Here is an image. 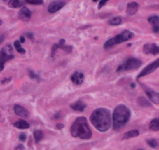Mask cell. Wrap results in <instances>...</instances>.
Returning <instances> with one entry per match:
<instances>
[{
	"label": "cell",
	"instance_id": "1",
	"mask_svg": "<svg viewBox=\"0 0 159 150\" xmlns=\"http://www.w3.org/2000/svg\"><path fill=\"white\" fill-rule=\"evenodd\" d=\"M90 120L94 127L99 132H106L111 125L110 113L106 108H99L93 111Z\"/></svg>",
	"mask_w": 159,
	"mask_h": 150
},
{
	"label": "cell",
	"instance_id": "2",
	"mask_svg": "<svg viewBox=\"0 0 159 150\" xmlns=\"http://www.w3.org/2000/svg\"><path fill=\"white\" fill-rule=\"evenodd\" d=\"M71 134L75 138L89 139L92 137V131L89 128L86 118H78L71 127Z\"/></svg>",
	"mask_w": 159,
	"mask_h": 150
},
{
	"label": "cell",
	"instance_id": "3",
	"mask_svg": "<svg viewBox=\"0 0 159 150\" xmlns=\"http://www.w3.org/2000/svg\"><path fill=\"white\" fill-rule=\"evenodd\" d=\"M130 111L125 105H119L114 110L113 114V126L114 130H120L129 121Z\"/></svg>",
	"mask_w": 159,
	"mask_h": 150
},
{
	"label": "cell",
	"instance_id": "4",
	"mask_svg": "<svg viewBox=\"0 0 159 150\" xmlns=\"http://www.w3.org/2000/svg\"><path fill=\"white\" fill-rule=\"evenodd\" d=\"M134 37V34L130 31L128 30H125L120 34L116 35V37H114L113 38L108 40L106 43H105L104 48L105 49H109L112 47H113L114 45L118 44H121L123 42L127 41L130 39H131L132 37Z\"/></svg>",
	"mask_w": 159,
	"mask_h": 150
},
{
	"label": "cell",
	"instance_id": "5",
	"mask_svg": "<svg viewBox=\"0 0 159 150\" xmlns=\"http://www.w3.org/2000/svg\"><path fill=\"white\" fill-rule=\"evenodd\" d=\"M14 58L13 47L10 44H6L2 48L0 51V72L4 68V64L8 61Z\"/></svg>",
	"mask_w": 159,
	"mask_h": 150
},
{
	"label": "cell",
	"instance_id": "6",
	"mask_svg": "<svg viewBox=\"0 0 159 150\" xmlns=\"http://www.w3.org/2000/svg\"><path fill=\"white\" fill-rule=\"evenodd\" d=\"M142 65V62L135 58H130L124 62L119 66L117 72H123V71H129V70L137 69Z\"/></svg>",
	"mask_w": 159,
	"mask_h": 150
},
{
	"label": "cell",
	"instance_id": "7",
	"mask_svg": "<svg viewBox=\"0 0 159 150\" xmlns=\"http://www.w3.org/2000/svg\"><path fill=\"white\" fill-rule=\"evenodd\" d=\"M158 66H159V60L158 59V60H156L155 62H152L149 65H148L147 67L144 68V69L141 71V73L138 75L137 79L141 78V77H143V76H147V75L150 74V73H151V72H155V70L157 69L158 68Z\"/></svg>",
	"mask_w": 159,
	"mask_h": 150
},
{
	"label": "cell",
	"instance_id": "8",
	"mask_svg": "<svg viewBox=\"0 0 159 150\" xmlns=\"http://www.w3.org/2000/svg\"><path fill=\"white\" fill-rule=\"evenodd\" d=\"M143 51L144 54H151L155 55L159 53V48L156 44H146L144 45Z\"/></svg>",
	"mask_w": 159,
	"mask_h": 150
},
{
	"label": "cell",
	"instance_id": "9",
	"mask_svg": "<svg viewBox=\"0 0 159 150\" xmlns=\"http://www.w3.org/2000/svg\"><path fill=\"white\" fill-rule=\"evenodd\" d=\"M65 5V2L63 1H55L51 2L48 6V11L50 13H55L61 9H62Z\"/></svg>",
	"mask_w": 159,
	"mask_h": 150
},
{
	"label": "cell",
	"instance_id": "10",
	"mask_svg": "<svg viewBox=\"0 0 159 150\" xmlns=\"http://www.w3.org/2000/svg\"><path fill=\"white\" fill-rule=\"evenodd\" d=\"M19 18L23 21H29L31 18V12L27 7H23L18 13Z\"/></svg>",
	"mask_w": 159,
	"mask_h": 150
},
{
	"label": "cell",
	"instance_id": "11",
	"mask_svg": "<svg viewBox=\"0 0 159 150\" xmlns=\"http://www.w3.org/2000/svg\"><path fill=\"white\" fill-rule=\"evenodd\" d=\"M14 111H15V114L16 115L20 116L21 118H27L30 116V112L20 105H15L14 106Z\"/></svg>",
	"mask_w": 159,
	"mask_h": 150
},
{
	"label": "cell",
	"instance_id": "12",
	"mask_svg": "<svg viewBox=\"0 0 159 150\" xmlns=\"http://www.w3.org/2000/svg\"><path fill=\"white\" fill-rule=\"evenodd\" d=\"M71 79L75 85H81L84 81V75L81 72H75L71 77Z\"/></svg>",
	"mask_w": 159,
	"mask_h": 150
},
{
	"label": "cell",
	"instance_id": "13",
	"mask_svg": "<svg viewBox=\"0 0 159 150\" xmlns=\"http://www.w3.org/2000/svg\"><path fill=\"white\" fill-rule=\"evenodd\" d=\"M146 94L148 97L149 100L155 103V104H158L159 103V93L157 92H155V91H152V90H145Z\"/></svg>",
	"mask_w": 159,
	"mask_h": 150
},
{
	"label": "cell",
	"instance_id": "14",
	"mask_svg": "<svg viewBox=\"0 0 159 150\" xmlns=\"http://www.w3.org/2000/svg\"><path fill=\"white\" fill-rule=\"evenodd\" d=\"M139 5L135 2H130L129 4L127 5V13L129 15V16H133L134 14L136 13L137 10H138Z\"/></svg>",
	"mask_w": 159,
	"mask_h": 150
},
{
	"label": "cell",
	"instance_id": "15",
	"mask_svg": "<svg viewBox=\"0 0 159 150\" xmlns=\"http://www.w3.org/2000/svg\"><path fill=\"white\" fill-rule=\"evenodd\" d=\"M148 22L152 25V30L155 33H158L159 30V18L157 16H151L148 18Z\"/></svg>",
	"mask_w": 159,
	"mask_h": 150
},
{
	"label": "cell",
	"instance_id": "16",
	"mask_svg": "<svg viewBox=\"0 0 159 150\" xmlns=\"http://www.w3.org/2000/svg\"><path fill=\"white\" fill-rule=\"evenodd\" d=\"M71 107L72 109H74L75 111H79V112H82L84 111L85 107H86V105L83 103L81 100H78V101L75 102L73 104L71 105Z\"/></svg>",
	"mask_w": 159,
	"mask_h": 150
},
{
	"label": "cell",
	"instance_id": "17",
	"mask_svg": "<svg viewBox=\"0 0 159 150\" xmlns=\"http://www.w3.org/2000/svg\"><path fill=\"white\" fill-rule=\"evenodd\" d=\"M13 125L17 128H20V129H27V128H30V125L24 120L19 121L17 122L14 123Z\"/></svg>",
	"mask_w": 159,
	"mask_h": 150
},
{
	"label": "cell",
	"instance_id": "18",
	"mask_svg": "<svg viewBox=\"0 0 159 150\" xmlns=\"http://www.w3.org/2000/svg\"><path fill=\"white\" fill-rule=\"evenodd\" d=\"M139 135V132L137 130H131L129 132H126L125 134L123 135V139H131V138H135Z\"/></svg>",
	"mask_w": 159,
	"mask_h": 150
},
{
	"label": "cell",
	"instance_id": "19",
	"mask_svg": "<svg viewBox=\"0 0 159 150\" xmlns=\"http://www.w3.org/2000/svg\"><path fill=\"white\" fill-rule=\"evenodd\" d=\"M137 104L141 107H148L151 106V104L150 102L143 97L137 98Z\"/></svg>",
	"mask_w": 159,
	"mask_h": 150
},
{
	"label": "cell",
	"instance_id": "20",
	"mask_svg": "<svg viewBox=\"0 0 159 150\" xmlns=\"http://www.w3.org/2000/svg\"><path fill=\"white\" fill-rule=\"evenodd\" d=\"M149 128L153 132H158L159 130V121L158 118H155L151 121L149 125Z\"/></svg>",
	"mask_w": 159,
	"mask_h": 150
},
{
	"label": "cell",
	"instance_id": "21",
	"mask_svg": "<svg viewBox=\"0 0 159 150\" xmlns=\"http://www.w3.org/2000/svg\"><path fill=\"white\" fill-rule=\"evenodd\" d=\"M34 139H35V142H36V143H38L39 142L43 139V132L41 131V130H34Z\"/></svg>",
	"mask_w": 159,
	"mask_h": 150
},
{
	"label": "cell",
	"instance_id": "22",
	"mask_svg": "<svg viewBox=\"0 0 159 150\" xmlns=\"http://www.w3.org/2000/svg\"><path fill=\"white\" fill-rule=\"evenodd\" d=\"M122 23V19L120 16H116L113 18L110 19L109 20V24L112 26H117L120 25Z\"/></svg>",
	"mask_w": 159,
	"mask_h": 150
},
{
	"label": "cell",
	"instance_id": "23",
	"mask_svg": "<svg viewBox=\"0 0 159 150\" xmlns=\"http://www.w3.org/2000/svg\"><path fill=\"white\" fill-rule=\"evenodd\" d=\"M14 46L16 48V51H18L19 53L20 54H25L26 51L25 49H23L22 47H21V43L19 41H16L14 42Z\"/></svg>",
	"mask_w": 159,
	"mask_h": 150
},
{
	"label": "cell",
	"instance_id": "24",
	"mask_svg": "<svg viewBox=\"0 0 159 150\" xmlns=\"http://www.w3.org/2000/svg\"><path fill=\"white\" fill-rule=\"evenodd\" d=\"M9 7L11 8H16L19 6L20 5V1L19 0H9V3H8Z\"/></svg>",
	"mask_w": 159,
	"mask_h": 150
},
{
	"label": "cell",
	"instance_id": "25",
	"mask_svg": "<svg viewBox=\"0 0 159 150\" xmlns=\"http://www.w3.org/2000/svg\"><path fill=\"white\" fill-rule=\"evenodd\" d=\"M25 2L32 5H42L43 3V0H25Z\"/></svg>",
	"mask_w": 159,
	"mask_h": 150
},
{
	"label": "cell",
	"instance_id": "26",
	"mask_svg": "<svg viewBox=\"0 0 159 150\" xmlns=\"http://www.w3.org/2000/svg\"><path fill=\"white\" fill-rule=\"evenodd\" d=\"M147 142H148V145H149V146H150L151 148H155V147H157V146H158L157 141H156V140L154 139H149V140H148V141H147Z\"/></svg>",
	"mask_w": 159,
	"mask_h": 150
},
{
	"label": "cell",
	"instance_id": "27",
	"mask_svg": "<svg viewBox=\"0 0 159 150\" xmlns=\"http://www.w3.org/2000/svg\"><path fill=\"white\" fill-rule=\"evenodd\" d=\"M29 74H30V78L34 79H37V80H39V77H38V76H36V74H34V72H32L31 70H30V71H29Z\"/></svg>",
	"mask_w": 159,
	"mask_h": 150
},
{
	"label": "cell",
	"instance_id": "28",
	"mask_svg": "<svg viewBox=\"0 0 159 150\" xmlns=\"http://www.w3.org/2000/svg\"><path fill=\"white\" fill-rule=\"evenodd\" d=\"M108 1H109V0H101V1L99 2V4L98 8H99V9H101L102 6H104L105 5H106V3Z\"/></svg>",
	"mask_w": 159,
	"mask_h": 150
},
{
	"label": "cell",
	"instance_id": "29",
	"mask_svg": "<svg viewBox=\"0 0 159 150\" xmlns=\"http://www.w3.org/2000/svg\"><path fill=\"white\" fill-rule=\"evenodd\" d=\"M19 139H20V140L21 142H24L26 140V139H27V136H26V135L24 133H21L20 135V136H19Z\"/></svg>",
	"mask_w": 159,
	"mask_h": 150
},
{
	"label": "cell",
	"instance_id": "30",
	"mask_svg": "<svg viewBox=\"0 0 159 150\" xmlns=\"http://www.w3.org/2000/svg\"><path fill=\"white\" fill-rule=\"evenodd\" d=\"M11 80V78H8V79H6V78H5V79H2V81H1V83H2V84H4V83H9V81Z\"/></svg>",
	"mask_w": 159,
	"mask_h": 150
},
{
	"label": "cell",
	"instance_id": "31",
	"mask_svg": "<svg viewBox=\"0 0 159 150\" xmlns=\"http://www.w3.org/2000/svg\"><path fill=\"white\" fill-rule=\"evenodd\" d=\"M18 149H20V150L24 149V147L23 146V145H19L17 147H16V148H15V150H18Z\"/></svg>",
	"mask_w": 159,
	"mask_h": 150
},
{
	"label": "cell",
	"instance_id": "32",
	"mask_svg": "<svg viewBox=\"0 0 159 150\" xmlns=\"http://www.w3.org/2000/svg\"><path fill=\"white\" fill-rule=\"evenodd\" d=\"M64 128V125L63 124H57V129H62Z\"/></svg>",
	"mask_w": 159,
	"mask_h": 150
},
{
	"label": "cell",
	"instance_id": "33",
	"mask_svg": "<svg viewBox=\"0 0 159 150\" xmlns=\"http://www.w3.org/2000/svg\"><path fill=\"white\" fill-rule=\"evenodd\" d=\"M3 41H4V35L0 34V44H2Z\"/></svg>",
	"mask_w": 159,
	"mask_h": 150
},
{
	"label": "cell",
	"instance_id": "34",
	"mask_svg": "<svg viewBox=\"0 0 159 150\" xmlns=\"http://www.w3.org/2000/svg\"><path fill=\"white\" fill-rule=\"evenodd\" d=\"M26 35H27L28 37H30V39H32V38H33V34H32V33H29V34H28V33H27V34H26Z\"/></svg>",
	"mask_w": 159,
	"mask_h": 150
},
{
	"label": "cell",
	"instance_id": "35",
	"mask_svg": "<svg viewBox=\"0 0 159 150\" xmlns=\"http://www.w3.org/2000/svg\"><path fill=\"white\" fill-rule=\"evenodd\" d=\"M20 43H24V42H25V39H24V37H21L20 40Z\"/></svg>",
	"mask_w": 159,
	"mask_h": 150
},
{
	"label": "cell",
	"instance_id": "36",
	"mask_svg": "<svg viewBox=\"0 0 159 150\" xmlns=\"http://www.w3.org/2000/svg\"><path fill=\"white\" fill-rule=\"evenodd\" d=\"M132 87H135V84H131Z\"/></svg>",
	"mask_w": 159,
	"mask_h": 150
},
{
	"label": "cell",
	"instance_id": "37",
	"mask_svg": "<svg viewBox=\"0 0 159 150\" xmlns=\"http://www.w3.org/2000/svg\"><path fill=\"white\" fill-rule=\"evenodd\" d=\"M2 21L1 20H0V26L2 25Z\"/></svg>",
	"mask_w": 159,
	"mask_h": 150
},
{
	"label": "cell",
	"instance_id": "38",
	"mask_svg": "<svg viewBox=\"0 0 159 150\" xmlns=\"http://www.w3.org/2000/svg\"><path fill=\"white\" fill-rule=\"evenodd\" d=\"M92 1H93V2H97L98 0H92Z\"/></svg>",
	"mask_w": 159,
	"mask_h": 150
},
{
	"label": "cell",
	"instance_id": "39",
	"mask_svg": "<svg viewBox=\"0 0 159 150\" xmlns=\"http://www.w3.org/2000/svg\"><path fill=\"white\" fill-rule=\"evenodd\" d=\"M3 1H6V0H3Z\"/></svg>",
	"mask_w": 159,
	"mask_h": 150
},
{
	"label": "cell",
	"instance_id": "40",
	"mask_svg": "<svg viewBox=\"0 0 159 150\" xmlns=\"http://www.w3.org/2000/svg\"><path fill=\"white\" fill-rule=\"evenodd\" d=\"M138 150H143V149H138Z\"/></svg>",
	"mask_w": 159,
	"mask_h": 150
}]
</instances>
